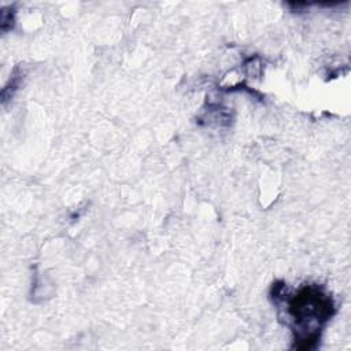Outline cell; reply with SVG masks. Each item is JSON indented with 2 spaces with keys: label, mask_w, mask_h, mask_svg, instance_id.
<instances>
[{
  "label": "cell",
  "mask_w": 351,
  "mask_h": 351,
  "mask_svg": "<svg viewBox=\"0 0 351 351\" xmlns=\"http://www.w3.org/2000/svg\"><path fill=\"white\" fill-rule=\"evenodd\" d=\"M288 311L300 333L307 330L304 350H308L315 347V340H318L317 329H321L332 317L335 308L332 299L319 288L304 287L289 300Z\"/></svg>",
  "instance_id": "6da1fadb"
}]
</instances>
